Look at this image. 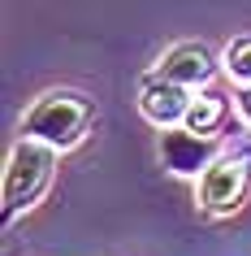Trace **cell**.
<instances>
[{"instance_id":"8992f818","label":"cell","mask_w":251,"mask_h":256,"mask_svg":"<svg viewBox=\"0 0 251 256\" xmlns=\"http://www.w3.org/2000/svg\"><path fill=\"white\" fill-rule=\"evenodd\" d=\"M217 66H221V61L212 56L208 44L182 40V44H173V48H165L160 61H156L152 70L165 74V78H173V82H182V87H191V92H199V87H208V82H212Z\"/></svg>"},{"instance_id":"9c48e42d","label":"cell","mask_w":251,"mask_h":256,"mask_svg":"<svg viewBox=\"0 0 251 256\" xmlns=\"http://www.w3.org/2000/svg\"><path fill=\"white\" fill-rule=\"evenodd\" d=\"M234 113H238V122L251 130V87H238V96H234Z\"/></svg>"},{"instance_id":"5b68a950","label":"cell","mask_w":251,"mask_h":256,"mask_svg":"<svg viewBox=\"0 0 251 256\" xmlns=\"http://www.w3.org/2000/svg\"><path fill=\"white\" fill-rule=\"evenodd\" d=\"M191 87H182V82L165 78V74H147L143 82H139V113H143V122H152L156 130H169V126H182L186 122V108H191Z\"/></svg>"},{"instance_id":"ba28073f","label":"cell","mask_w":251,"mask_h":256,"mask_svg":"<svg viewBox=\"0 0 251 256\" xmlns=\"http://www.w3.org/2000/svg\"><path fill=\"white\" fill-rule=\"evenodd\" d=\"M221 70L238 82V87H251V35H243V40H234V44H225Z\"/></svg>"},{"instance_id":"3957f363","label":"cell","mask_w":251,"mask_h":256,"mask_svg":"<svg viewBox=\"0 0 251 256\" xmlns=\"http://www.w3.org/2000/svg\"><path fill=\"white\" fill-rule=\"evenodd\" d=\"M247 187H251V148L221 152V156L199 174L195 208L204 217H225V213H234L238 204H243Z\"/></svg>"},{"instance_id":"52a82bcc","label":"cell","mask_w":251,"mask_h":256,"mask_svg":"<svg viewBox=\"0 0 251 256\" xmlns=\"http://www.w3.org/2000/svg\"><path fill=\"white\" fill-rule=\"evenodd\" d=\"M225 118H230V100H225V96H217V92H195L182 126H191V130H199V135H217Z\"/></svg>"},{"instance_id":"277c9868","label":"cell","mask_w":251,"mask_h":256,"mask_svg":"<svg viewBox=\"0 0 251 256\" xmlns=\"http://www.w3.org/2000/svg\"><path fill=\"white\" fill-rule=\"evenodd\" d=\"M221 139L217 135H199L191 126H169V130H160V161L169 170L173 178H195L208 170L217 156H221Z\"/></svg>"},{"instance_id":"7a4b0ae2","label":"cell","mask_w":251,"mask_h":256,"mask_svg":"<svg viewBox=\"0 0 251 256\" xmlns=\"http://www.w3.org/2000/svg\"><path fill=\"white\" fill-rule=\"evenodd\" d=\"M91 122H95V104L87 96L69 92V87H56V92H43V96L30 100V108L17 122V130L30 135V139L52 144L56 152H69V148H78L82 139H87Z\"/></svg>"},{"instance_id":"6da1fadb","label":"cell","mask_w":251,"mask_h":256,"mask_svg":"<svg viewBox=\"0 0 251 256\" xmlns=\"http://www.w3.org/2000/svg\"><path fill=\"white\" fill-rule=\"evenodd\" d=\"M56 161H61V152L52 144H43V139H30V135H22L9 148L4 187H0V204H4L0 217H4V226H13L22 213H30L43 200V191L52 187V178H56Z\"/></svg>"}]
</instances>
